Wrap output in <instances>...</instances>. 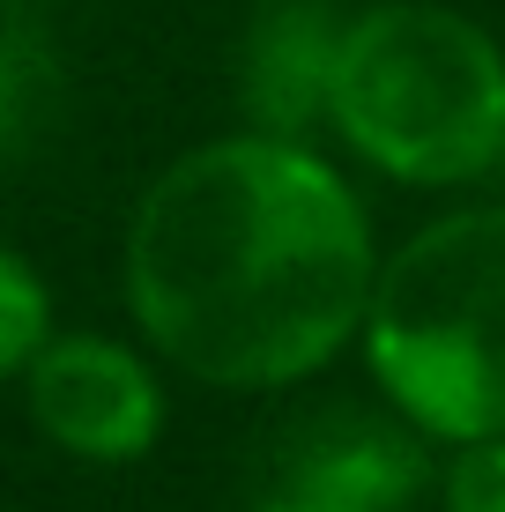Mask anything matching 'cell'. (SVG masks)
<instances>
[{
  "label": "cell",
  "instance_id": "obj_1",
  "mask_svg": "<svg viewBox=\"0 0 505 512\" xmlns=\"http://www.w3.org/2000/svg\"><path fill=\"white\" fill-rule=\"evenodd\" d=\"M372 268L357 193L283 134L186 149L127 223V305L156 357L238 394L335 364Z\"/></svg>",
  "mask_w": 505,
  "mask_h": 512
},
{
  "label": "cell",
  "instance_id": "obj_2",
  "mask_svg": "<svg viewBox=\"0 0 505 512\" xmlns=\"http://www.w3.org/2000/svg\"><path fill=\"white\" fill-rule=\"evenodd\" d=\"M327 119L387 179H483L505 156V52L461 8L379 0L342 23Z\"/></svg>",
  "mask_w": 505,
  "mask_h": 512
},
{
  "label": "cell",
  "instance_id": "obj_3",
  "mask_svg": "<svg viewBox=\"0 0 505 512\" xmlns=\"http://www.w3.org/2000/svg\"><path fill=\"white\" fill-rule=\"evenodd\" d=\"M364 357L431 438L505 431V208L424 223L364 297Z\"/></svg>",
  "mask_w": 505,
  "mask_h": 512
},
{
  "label": "cell",
  "instance_id": "obj_4",
  "mask_svg": "<svg viewBox=\"0 0 505 512\" xmlns=\"http://www.w3.org/2000/svg\"><path fill=\"white\" fill-rule=\"evenodd\" d=\"M30 423L75 461H142L164 431V386L127 342L104 334H60L38 342L23 364Z\"/></svg>",
  "mask_w": 505,
  "mask_h": 512
},
{
  "label": "cell",
  "instance_id": "obj_5",
  "mask_svg": "<svg viewBox=\"0 0 505 512\" xmlns=\"http://www.w3.org/2000/svg\"><path fill=\"white\" fill-rule=\"evenodd\" d=\"M283 498H312L335 512H402L424 483V446H416L409 416L379 409H320L275 453Z\"/></svg>",
  "mask_w": 505,
  "mask_h": 512
},
{
  "label": "cell",
  "instance_id": "obj_6",
  "mask_svg": "<svg viewBox=\"0 0 505 512\" xmlns=\"http://www.w3.org/2000/svg\"><path fill=\"white\" fill-rule=\"evenodd\" d=\"M335 45H342L335 0H260L246 45H238V104H246L253 134L305 141L320 127Z\"/></svg>",
  "mask_w": 505,
  "mask_h": 512
},
{
  "label": "cell",
  "instance_id": "obj_7",
  "mask_svg": "<svg viewBox=\"0 0 505 512\" xmlns=\"http://www.w3.org/2000/svg\"><path fill=\"white\" fill-rule=\"evenodd\" d=\"M67 119V60L45 23L0 15V171H23L52 149Z\"/></svg>",
  "mask_w": 505,
  "mask_h": 512
},
{
  "label": "cell",
  "instance_id": "obj_8",
  "mask_svg": "<svg viewBox=\"0 0 505 512\" xmlns=\"http://www.w3.org/2000/svg\"><path fill=\"white\" fill-rule=\"evenodd\" d=\"M52 334V297H45V275L30 268L15 245H0V379H15L38 342Z\"/></svg>",
  "mask_w": 505,
  "mask_h": 512
},
{
  "label": "cell",
  "instance_id": "obj_9",
  "mask_svg": "<svg viewBox=\"0 0 505 512\" xmlns=\"http://www.w3.org/2000/svg\"><path fill=\"white\" fill-rule=\"evenodd\" d=\"M446 512H505V431L461 438L454 468H446Z\"/></svg>",
  "mask_w": 505,
  "mask_h": 512
},
{
  "label": "cell",
  "instance_id": "obj_10",
  "mask_svg": "<svg viewBox=\"0 0 505 512\" xmlns=\"http://www.w3.org/2000/svg\"><path fill=\"white\" fill-rule=\"evenodd\" d=\"M260 512H335V505H312V498H275V505H260Z\"/></svg>",
  "mask_w": 505,
  "mask_h": 512
}]
</instances>
